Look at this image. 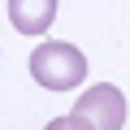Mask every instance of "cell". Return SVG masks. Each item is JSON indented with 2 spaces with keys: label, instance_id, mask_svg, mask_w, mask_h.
Returning a JSON list of instances; mask_svg holds the SVG:
<instances>
[{
  "label": "cell",
  "instance_id": "cell-1",
  "mask_svg": "<svg viewBox=\"0 0 130 130\" xmlns=\"http://www.w3.org/2000/svg\"><path fill=\"white\" fill-rule=\"evenodd\" d=\"M52 126L56 130L61 126L65 130H117V126H126V95L113 83H95V87H87L78 95V104L70 113L56 117Z\"/></svg>",
  "mask_w": 130,
  "mask_h": 130
},
{
  "label": "cell",
  "instance_id": "cell-3",
  "mask_svg": "<svg viewBox=\"0 0 130 130\" xmlns=\"http://www.w3.org/2000/svg\"><path fill=\"white\" fill-rule=\"evenodd\" d=\"M56 18V0H9V22L18 35H43Z\"/></svg>",
  "mask_w": 130,
  "mask_h": 130
},
{
  "label": "cell",
  "instance_id": "cell-2",
  "mask_svg": "<svg viewBox=\"0 0 130 130\" xmlns=\"http://www.w3.org/2000/svg\"><path fill=\"white\" fill-rule=\"evenodd\" d=\"M30 78L48 91H70L87 78V56L74 48V43H61V39H48L30 52Z\"/></svg>",
  "mask_w": 130,
  "mask_h": 130
}]
</instances>
